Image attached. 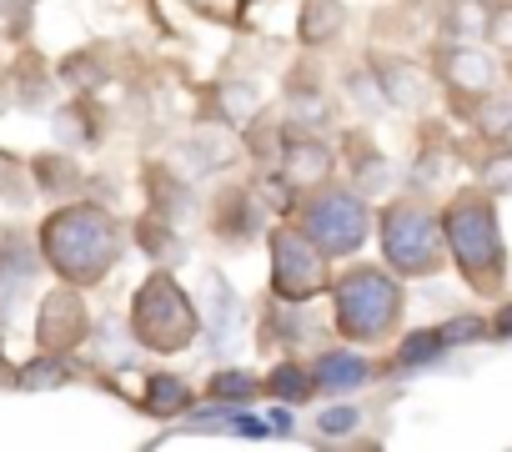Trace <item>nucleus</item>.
Masks as SVG:
<instances>
[{
	"mask_svg": "<svg viewBox=\"0 0 512 452\" xmlns=\"http://www.w3.org/2000/svg\"><path fill=\"white\" fill-rule=\"evenodd\" d=\"M447 237L457 247V262L472 272V282H487L497 272V226H492V211L482 201H457L452 216H447Z\"/></svg>",
	"mask_w": 512,
	"mask_h": 452,
	"instance_id": "nucleus-1",
	"label": "nucleus"
},
{
	"mask_svg": "<svg viewBox=\"0 0 512 452\" xmlns=\"http://www.w3.org/2000/svg\"><path fill=\"white\" fill-rule=\"evenodd\" d=\"M46 242H51L56 267L76 277V257H91L96 272L106 267L116 232H111V221L96 216V211H66V216H56V226H51V237H46Z\"/></svg>",
	"mask_w": 512,
	"mask_h": 452,
	"instance_id": "nucleus-2",
	"label": "nucleus"
},
{
	"mask_svg": "<svg viewBox=\"0 0 512 452\" xmlns=\"http://www.w3.org/2000/svg\"><path fill=\"white\" fill-rule=\"evenodd\" d=\"M136 322H141V337H151V347H181L191 337L196 317H191V307L181 302V292L171 282H151L146 297H141Z\"/></svg>",
	"mask_w": 512,
	"mask_h": 452,
	"instance_id": "nucleus-3",
	"label": "nucleus"
},
{
	"mask_svg": "<svg viewBox=\"0 0 512 452\" xmlns=\"http://www.w3.org/2000/svg\"><path fill=\"white\" fill-rule=\"evenodd\" d=\"M397 317V292L377 272H362L342 287V327L347 332H382Z\"/></svg>",
	"mask_w": 512,
	"mask_h": 452,
	"instance_id": "nucleus-4",
	"label": "nucleus"
},
{
	"mask_svg": "<svg viewBox=\"0 0 512 452\" xmlns=\"http://www.w3.org/2000/svg\"><path fill=\"white\" fill-rule=\"evenodd\" d=\"M387 252L397 267L407 272H427L437 267V226L417 211H392V226H387Z\"/></svg>",
	"mask_w": 512,
	"mask_h": 452,
	"instance_id": "nucleus-5",
	"label": "nucleus"
},
{
	"mask_svg": "<svg viewBox=\"0 0 512 452\" xmlns=\"http://www.w3.org/2000/svg\"><path fill=\"white\" fill-rule=\"evenodd\" d=\"M322 377H327V387H352V382L367 377V367H362L357 357H332V362L322 367Z\"/></svg>",
	"mask_w": 512,
	"mask_h": 452,
	"instance_id": "nucleus-6",
	"label": "nucleus"
},
{
	"mask_svg": "<svg viewBox=\"0 0 512 452\" xmlns=\"http://www.w3.org/2000/svg\"><path fill=\"white\" fill-rule=\"evenodd\" d=\"M497 332H512V312H502V322H497Z\"/></svg>",
	"mask_w": 512,
	"mask_h": 452,
	"instance_id": "nucleus-7",
	"label": "nucleus"
}]
</instances>
